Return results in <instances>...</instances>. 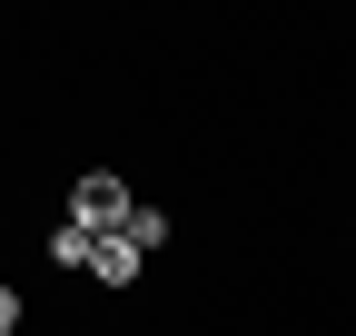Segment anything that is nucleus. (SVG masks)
I'll return each mask as SVG.
<instances>
[{
  "mask_svg": "<svg viewBox=\"0 0 356 336\" xmlns=\"http://www.w3.org/2000/svg\"><path fill=\"white\" fill-rule=\"evenodd\" d=\"M20 317H30V307H20V287H0V336H20Z\"/></svg>",
  "mask_w": 356,
  "mask_h": 336,
  "instance_id": "nucleus-5",
  "label": "nucleus"
},
{
  "mask_svg": "<svg viewBox=\"0 0 356 336\" xmlns=\"http://www.w3.org/2000/svg\"><path fill=\"white\" fill-rule=\"evenodd\" d=\"M129 208H139V198H129V178H119V168H89V178L70 188V228L119 237V228H129Z\"/></svg>",
  "mask_w": 356,
  "mask_h": 336,
  "instance_id": "nucleus-1",
  "label": "nucleus"
},
{
  "mask_svg": "<svg viewBox=\"0 0 356 336\" xmlns=\"http://www.w3.org/2000/svg\"><path fill=\"white\" fill-rule=\"evenodd\" d=\"M89 258H99V237L60 218V228H50V267H89Z\"/></svg>",
  "mask_w": 356,
  "mask_h": 336,
  "instance_id": "nucleus-4",
  "label": "nucleus"
},
{
  "mask_svg": "<svg viewBox=\"0 0 356 336\" xmlns=\"http://www.w3.org/2000/svg\"><path fill=\"white\" fill-rule=\"evenodd\" d=\"M89 277H99V287H139V247H129V237H99Z\"/></svg>",
  "mask_w": 356,
  "mask_h": 336,
  "instance_id": "nucleus-2",
  "label": "nucleus"
},
{
  "mask_svg": "<svg viewBox=\"0 0 356 336\" xmlns=\"http://www.w3.org/2000/svg\"><path fill=\"white\" fill-rule=\"evenodd\" d=\"M119 237L139 247V258H159V247H168V208H149V198H139V208H129V228H119Z\"/></svg>",
  "mask_w": 356,
  "mask_h": 336,
  "instance_id": "nucleus-3",
  "label": "nucleus"
}]
</instances>
